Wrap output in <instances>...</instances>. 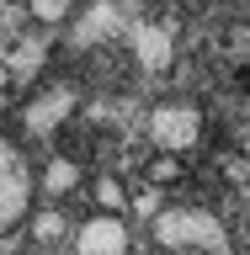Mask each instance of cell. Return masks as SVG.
<instances>
[{"instance_id":"obj_1","label":"cell","mask_w":250,"mask_h":255,"mask_svg":"<svg viewBox=\"0 0 250 255\" xmlns=\"http://www.w3.org/2000/svg\"><path fill=\"white\" fill-rule=\"evenodd\" d=\"M155 234L165 250H208V255H219L229 239H224L219 218L213 213H197V207H171V213H160L155 218Z\"/></svg>"},{"instance_id":"obj_2","label":"cell","mask_w":250,"mask_h":255,"mask_svg":"<svg viewBox=\"0 0 250 255\" xmlns=\"http://www.w3.org/2000/svg\"><path fill=\"white\" fill-rule=\"evenodd\" d=\"M27 207H32V170L21 149L0 138V234L27 218Z\"/></svg>"},{"instance_id":"obj_3","label":"cell","mask_w":250,"mask_h":255,"mask_svg":"<svg viewBox=\"0 0 250 255\" xmlns=\"http://www.w3.org/2000/svg\"><path fill=\"white\" fill-rule=\"evenodd\" d=\"M197 128H203V117L192 107H160L155 117H149V138H155L165 154H181V149L197 143Z\"/></svg>"},{"instance_id":"obj_4","label":"cell","mask_w":250,"mask_h":255,"mask_svg":"<svg viewBox=\"0 0 250 255\" xmlns=\"http://www.w3.org/2000/svg\"><path fill=\"white\" fill-rule=\"evenodd\" d=\"M80 255H128V229L117 218H91L75 239Z\"/></svg>"},{"instance_id":"obj_5","label":"cell","mask_w":250,"mask_h":255,"mask_svg":"<svg viewBox=\"0 0 250 255\" xmlns=\"http://www.w3.org/2000/svg\"><path fill=\"white\" fill-rule=\"evenodd\" d=\"M64 112H69V91H53V96H43V101L27 112V123L37 128V133H48V123H53V117H64Z\"/></svg>"},{"instance_id":"obj_6","label":"cell","mask_w":250,"mask_h":255,"mask_svg":"<svg viewBox=\"0 0 250 255\" xmlns=\"http://www.w3.org/2000/svg\"><path fill=\"white\" fill-rule=\"evenodd\" d=\"M75 181H80V175H75V165H69V159H53V165H48V175H43V186L53 191V197H59V191H69Z\"/></svg>"},{"instance_id":"obj_7","label":"cell","mask_w":250,"mask_h":255,"mask_svg":"<svg viewBox=\"0 0 250 255\" xmlns=\"http://www.w3.org/2000/svg\"><path fill=\"white\" fill-rule=\"evenodd\" d=\"M27 5H32V16H37V21H59V16L75 11V0H27Z\"/></svg>"},{"instance_id":"obj_8","label":"cell","mask_w":250,"mask_h":255,"mask_svg":"<svg viewBox=\"0 0 250 255\" xmlns=\"http://www.w3.org/2000/svg\"><path fill=\"white\" fill-rule=\"evenodd\" d=\"M139 53H144L149 64H155V69H160L165 59H171V53H165V37H160V32H144V37H139Z\"/></svg>"},{"instance_id":"obj_9","label":"cell","mask_w":250,"mask_h":255,"mask_svg":"<svg viewBox=\"0 0 250 255\" xmlns=\"http://www.w3.org/2000/svg\"><path fill=\"white\" fill-rule=\"evenodd\" d=\"M64 234V213H43L37 218V239H59Z\"/></svg>"},{"instance_id":"obj_10","label":"cell","mask_w":250,"mask_h":255,"mask_svg":"<svg viewBox=\"0 0 250 255\" xmlns=\"http://www.w3.org/2000/svg\"><path fill=\"white\" fill-rule=\"evenodd\" d=\"M149 175H155V181H176V175H181V165H176V154L155 159V165H149Z\"/></svg>"},{"instance_id":"obj_11","label":"cell","mask_w":250,"mask_h":255,"mask_svg":"<svg viewBox=\"0 0 250 255\" xmlns=\"http://www.w3.org/2000/svg\"><path fill=\"white\" fill-rule=\"evenodd\" d=\"M96 202H107V207H123V186H117V181H101V186H96Z\"/></svg>"}]
</instances>
